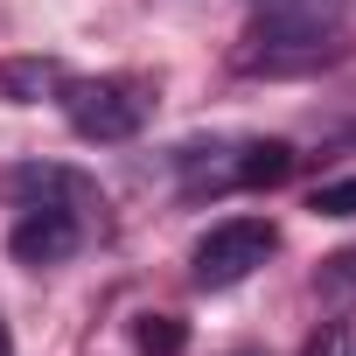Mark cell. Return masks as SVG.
Here are the masks:
<instances>
[{
	"label": "cell",
	"mask_w": 356,
	"mask_h": 356,
	"mask_svg": "<svg viewBox=\"0 0 356 356\" xmlns=\"http://www.w3.org/2000/svg\"><path fill=\"white\" fill-rule=\"evenodd\" d=\"M15 196L35 210V203H49V210H77V217H91L98 210V189L84 182V175H70V168H15Z\"/></svg>",
	"instance_id": "8992f818"
},
{
	"label": "cell",
	"mask_w": 356,
	"mask_h": 356,
	"mask_svg": "<svg viewBox=\"0 0 356 356\" xmlns=\"http://www.w3.org/2000/svg\"><path fill=\"white\" fill-rule=\"evenodd\" d=\"M238 356H259V349H238Z\"/></svg>",
	"instance_id": "4fadbf2b"
},
{
	"label": "cell",
	"mask_w": 356,
	"mask_h": 356,
	"mask_svg": "<svg viewBox=\"0 0 356 356\" xmlns=\"http://www.w3.org/2000/svg\"><path fill=\"white\" fill-rule=\"evenodd\" d=\"M273 252H280L273 217H224V224H210V231L196 238L189 273H196V286H203V293H224V286L252 280V273H259Z\"/></svg>",
	"instance_id": "3957f363"
},
{
	"label": "cell",
	"mask_w": 356,
	"mask_h": 356,
	"mask_svg": "<svg viewBox=\"0 0 356 356\" xmlns=\"http://www.w3.org/2000/svg\"><path fill=\"white\" fill-rule=\"evenodd\" d=\"M342 56H349V29L335 15V0H273L238 42L245 77H314Z\"/></svg>",
	"instance_id": "6da1fadb"
},
{
	"label": "cell",
	"mask_w": 356,
	"mask_h": 356,
	"mask_svg": "<svg viewBox=\"0 0 356 356\" xmlns=\"http://www.w3.org/2000/svg\"><path fill=\"white\" fill-rule=\"evenodd\" d=\"M147 112H154L147 77H70L63 84V119H70L77 140H98V147L133 140L147 126Z\"/></svg>",
	"instance_id": "7a4b0ae2"
},
{
	"label": "cell",
	"mask_w": 356,
	"mask_h": 356,
	"mask_svg": "<svg viewBox=\"0 0 356 356\" xmlns=\"http://www.w3.org/2000/svg\"><path fill=\"white\" fill-rule=\"evenodd\" d=\"M286 175H293V147L286 140H252V147L210 161L189 189H273V182H286Z\"/></svg>",
	"instance_id": "5b68a950"
},
{
	"label": "cell",
	"mask_w": 356,
	"mask_h": 356,
	"mask_svg": "<svg viewBox=\"0 0 356 356\" xmlns=\"http://www.w3.org/2000/svg\"><path fill=\"white\" fill-rule=\"evenodd\" d=\"M70 77H63V63H0V91L8 98H42V91H63Z\"/></svg>",
	"instance_id": "52a82bcc"
},
{
	"label": "cell",
	"mask_w": 356,
	"mask_h": 356,
	"mask_svg": "<svg viewBox=\"0 0 356 356\" xmlns=\"http://www.w3.org/2000/svg\"><path fill=\"white\" fill-rule=\"evenodd\" d=\"M133 349L140 356H182L189 349V328L175 321V314H140L133 321Z\"/></svg>",
	"instance_id": "ba28073f"
},
{
	"label": "cell",
	"mask_w": 356,
	"mask_h": 356,
	"mask_svg": "<svg viewBox=\"0 0 356 356\" xmlns=\"http://www.w3.org/2000/svg\"><path fill=\"white\" fill-rule=\"evenodd\" d=\"M77 245H84V217H77V210H49V203L22 210L15 231H8V252H15L22 266H63Z\"/></svg>",
	"instance_id": "277c9868"
},
{
	"label": "cell",
	"mask_w": 356,
	"mask_h": 356,
	"mask_svg": "<svg viewBox=\"0 0 356 356\" xmlns=\"http://www.w3.org/2000/svg\"><path fill=\"white\" fill-rule=\"evenodd\" d=\"M307 356H356V349H349V328H342V321H328V328L307 342Z\"/></svg>",
	"instance_id": "8fae6325"
},
{
	"label": "cell",
	"mask_w": 356,
	"mask_h": 356,
	"mask_svg": "<svg viewBox=\"0 0 356 356\" xmlns=\"http://www.w3.org/2000/svg\"><path fill=\"white\" fill-rule=\"evenodd\" d=\"M321 293L328 300H356V252H342V259L321 266Z\"/></svg>",
	"instance_id": "9c48e42d"
},
{
	"label": "cell",
	"mask_w": 356,
	"mask_h": 356,
	"mask_svg": "<svg viewBox=\"0 0 356 356\" xmlns=\"http://www.w3.org/2000/svg\"><path fill=\"white\" fill-rule=\"evenodd\" d=\"M314 210L321 217H356V175H349V182H321L314 189Z\"/></svg>",
	"instance_id": "30bf717a"
},
{
	"label": "cell",
	"mask_w": 356,
	"mask_h": 356,
	"mask_svg": "<svg viewBox=\"0 0 356 356\" xmlns=\"http://www.w3.org/2000/svg\"><path fill=\"white\" fill-rule=\"evenodd\" d=\"M0 356H15V342H8V321H0Z\"/></svg>",
	"instance_id": "7c38bea8"
}]
</instances>
